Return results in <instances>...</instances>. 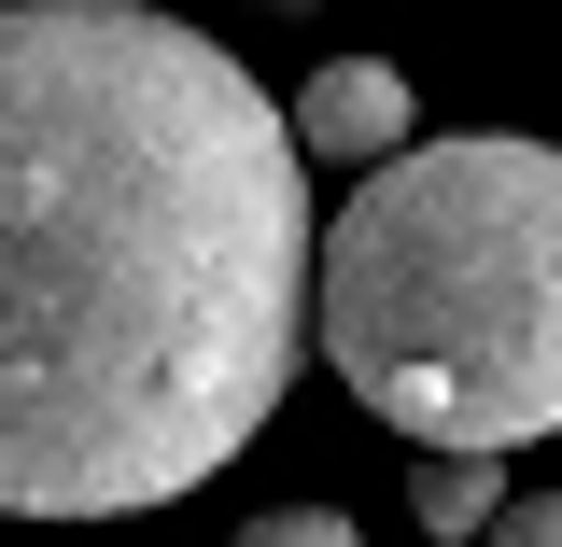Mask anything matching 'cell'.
I'll return each mask as SVG.
<instances>
[{"instance_id":"1","label":"cell","mask_w":562,"mask_h":547,"mask_svg":"<svg viewBox=\"0 0 562 547\" xmlns=\"http://www.w3.org/2000/svg\"><path fill=\"white\" fill-rule=\"evenodd\" d=\"M324 210L254 70L140 0H0V520L211 491L310 365Z\"/></svg>"},{"instance_id":"2","label":"cell","mask_w":562,"mask_h":547,"mask_svg":"<svg viewBox=\"0 0 562 547\" xmlns=\"http://www.w3.org/2000/svg\"><path fill=\"white\" fill-rule=\"evenodd\" d=\"M310 351L422 464L562 435V140H408L324 210Z\"/></svg>"},{"instance_id":"3","label":"cell","mask_w":562,"mask_h":547,"mask_svg":"<svg viewBox=\"0 0 562 547\" xmlns=\"http://www.w3.org/2000/svg\"><path fill=\"white\" fill-rule=\"evenodd\" d=\"M408 127H422V84L394 57H324L310 84H295V155H324V169H394L408 155Z\"/></svg>"},{"instance_id":"4","label":"cell","mask_w":562,"mask_h":547,"mask_svg":"<svg viewBox=\"0 0 562 547\" xmlns=\"http://www.w3.org/2000/svg\"><path fill=\"white\" fill-rule=\"evenodd\" d=\"M422 520L464 534V547H492V520H506V464H422Z\"/></svg>"},{"instance_id":"5","label":"cell","mask_w":562,"mask_h":547,"mask_svg":"<svg viewBox=\"0 0 562 547\" xmlns=\"http://www.w3.org/2000/svg\"><path fill=\"white\" fill-rule=\"evenodd\" d=\"M239 547H366V534H351L338 505H268V520H254Z\"/></svg>"},{"instance_id":"6","label":"cell","mask_w":562,"mask_h":547,"mask_svg":"<svg viewBox=\"0 0 562 547\" xmlns=\"http://www.w3.org/2000/svg\"><path fill=\"white\" fill-rule=\"evenodd\" d=\"M492 547H562V491H535V505H506V520H492Z\"/></svg>"}]
</instances>
